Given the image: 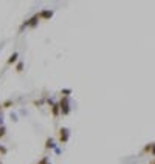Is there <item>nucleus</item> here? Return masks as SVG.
<instances>
[{"label":"nucleus","mask_w":155,"mask_h":164,"mask_svg":"<svg viewBox=\"0 0 155 164\" xmlns=\"http://www.w3.org/2000/svg\"><path fill=\"white\" fill-rule=\"evenodd\" d=\"M59 105H61V115H62V116H67V115H70V112H71V107H70V99H68L67 96H62V98H61Z\"/></svg>","instance_id":"nucleus-1"},{"label":"nucleus","mask_w":155,"mask_h":164,"mask_svg":"<svg viewBox=\"0 0 155 164\" xmlns=\"http://www.w3.org/2000/svg\"><path fill=\"white\" fill-rule=\"evenodd\" d=\"M39 20H40L39 14H34V16L31 17V19L25 20V22L20 25V28H19V33H22V31H23V28H26V26H30V28H36V26H37V23H39Z\"/></svg>","instance_id":"nucleus-2"},{"label":"nucleus","mask_w":155,"mask_h":164,"mask_svg":"<svg viewBox=\"0 0 155 164\" xmlns=\"http://www.w3.org/2000/svg\"><path fill=\"white\" fill-rule=\"evenodd\" d=\"M58 133H59V142L61 144H67L68 139H70V129H67V127H61Z\"/></svg>","instance_id":"nucleus-3"},{"label":"nucleus","mask_w":155,"mask_h":164,"mask_svg":"<svg viewBox=\"0 0 155 164\" xmlns=\"http://www.w3.org/2000/svg\"><path fill=\"white\" fill-rule=\"evenodd\" d=\"M37 14H39V17H40V20H50L54 13H53L51 10H42V11H39Z\"/></svg>","instance_id":"nucleus-4"},{"label":"nucleus","mask_w":155,"mask_h":164,"mask_svg":"<svg viewBox=\"0 0 155 164\" xmlns=\"http://www.w3.org/2000/svg\"><path fill=\"white\" fill-rule=\"evenodd\" d=\"M17 60H19V53L17 51H14L10 57H8V60H6V65H13V63H17Z\"/></svg>","instance_id":"nucleus-5"},{"label":"nucleus","mask_w":155,"mask_h":164,"mask_svg":"<svg viewBox=\"0 0 155 164\" xmlns=\"http://www.w3.org/2000/svg\"><path fill=\"white\" fill-rule=\"evenodd\" d=\"M51 115H53L54 118H58V116L61 115V105H59V102H56V104L51 107Z\"/></svg>","instance_id":"nucleus-6"},{"label":"nucleus","mask_w":155,"mask_h":164,"mask_svg":"<svg viewBox=\"0 0 155 164\" xmlns=\"http://www.w3.org/2000/svg\"><path fill=\"white\" fill-rule=\"evenodd\" d=\"M45 149H56V144H54V139L53 138H47V141H45Z\"/></svg>","instance_id":"nucleus-7"},{"label":"nucleus","mask_w":155,"mask_h":164,"mask_svg":"<svg viewBox=\"0 0 155 164\" xmlns=\"http://www.w3.org/2000/svg\"><path fill=\"white\" fill-rule=\"evenodd\" d=\"M154 149V142H149V144H146L144 145V149H143V153H151Z\"/></svg>","instance_id":"nucleus-8"},{"label":"nucleus","mask_w":155,"mask_h":164,"mask_svg":"<svg viewBox=\"0 0 155 164\" xmlns=\"http://www.w3.org/2000/svg\"><path fill=\"white\" fill-rule=\"evenodd\" d=\"M16 71H17V73H22V71H23V62L19 60V62L16 63Z\"/></svg>","instance_id":"nucleus-9"},{"label":"nucleus","mask_w":155,"mask_h":164,"mask_svg":"<svg viewBox=\"0 0 155 164\" xmlns=\"http://www.w3.org/2000/svg\"><path fill=\"white\" fill-rule=\"evenodd\" d=\"M61 95H64V96L68 98V96L71 95V88H62V90H61Z\"/></svg>","instance_id":"nucleus-10"},{"label":"nucleus","mask_w":155,"mask_h":164,"mask_svg":"<svg viewBox=\"0 0 155 164\" xmlns=\"http://www.w3.org/2000/svg\"><path fill=\"white\" fill-rule=\"evenodd\" d=\"M11 105H13V101H11V99H8V101H5L2 104V108H8V107H11Z\"/></svg>","instance_id":"nucleus-11"},{"label":"nucleus","mask_w":155,"mask_h":164,"mask_svg":"<svg viewBox=\"0 0 155 164\" xmlns=\"http://www.w3.org/2000/svg\"><path fill=\"white\" fill-rule=\"evenodd\" d=\"M37 164H50V160H48V157H43V158H42V160H40Z\"/></svg>","instance_id":"nucleus-12"},{"label":"nucleus","mask_w":155,"mask_h":164,"mask_svg":"<svg viewBox=\"0 0 155 164\" xmlns=\"http://www.w3.org/2000/svg\"><path fill=\"white\" fill-rule=\"evenodd\" d=\"M5 133H6V129H5V125H2V127H0V139L5 136Z\"/></svg>","instance_id":"nucleus-13"},{"label":"nucleus","mask_w":155,"mask_h":164,"mask_svg":"<svg viewBox=\"0 0 155 164\" xmlns=\"http://www.w3.org/2000/svg\"><path fill=\"white\" fill-rule=\"evenodd\" d=\"M0 153H2V155H6L8 153V149L5 147V145H2V144H0Z\"/></svg>","instance_id":"nucleus-14"},{"label":"nucleus","mask_w":155,"mask_h":164,"mask_svg":"<svg viewBox=\"0 0 155 164\" xmlns=\"http://www.w3.org/2000/svg\"><path fill=\"white\" fill-rule=\"evenodd\" d=\"M43 102H45V99H39V101H34V102H33V104H34V105H36V107H40V105H42V104H43Z\"/></svg>","instance_id":"nucleus-15"},{"label":"nucleus","mask_w":155,"mask_h":164,"mask_svg":"<svg viewBox=\"0 0 155 164\" xmlns=\"http://www.w3.org/2000/svg\"><path fill=\"white\" fill-rule=\"evenodd\" d=\"M54 152H56V153H58V155H61V152H62V150H61V149H59V147H56V149H54Z\"/></svg>","instance_id":"nucleus-16"},{"label":"nucleus","mask_w":155,"mask_h":164,"mask_svg":"<svg viewBox=\"0 0 155 164\" xmlns=\"http://www.w3.org/2000/svg\"><path fill=\"white\" fill-rule=\"evenodd\" d=\"M2 125H3V116L0 115V127H2Z\"/></svg>","instance_id":"nucleus-17"},{"label":"nucleus","mask_w":155,"mask_h":164,"mask_svg":"<svg viewBox=\"0 0 155 164\" xmlns=\"http://www.w3.org/2000/svg\"><path fill=\"white\" fill-rule=\"evenodd\" d=\"M152 155H154V157H155V142H154V149H152V152H151Z\"/></svg>","instance_id":"nucleus-18"},{"label":"nucleus","mask_w":155,"mask_h":164,"mask_svg":"<svg viewBox=\"0 0 155 164\" xmlns=\"http://www.w3.org/2000/svg\"><path fill=\"white\" fill-rule=\"evenodd\" d=\"M149 164H155V160H154V161H151V163H149Z\"/></svg>","instance_id":"nucleus-19"},{"label":"nucleus","mask_w":155,"mask_h":164,"mask_svg":"<svg viewBox=\"0 0 155 164\" xmlns=\"http://www.w3.org/2000/svg\"><path fill=\"white\" fill-rule=\"evenodd\" d=\"M0 108H2V105H0Z\"/></svg>","instance_id":"nucleus-20"},{"label":"nucleus","mask_w":155,"mask_h":164,"mask_svg":"<svg viewBox=\"0 0 155 164\" xmlns=\"http://www.w3.org/2000/svg\"><path fill=\"white\" fill-rule=\"evenodd\" d=\"M50 164H51V163H50Z\"/></svg>","instance_id":"nucleus-21"}]
</instances>
